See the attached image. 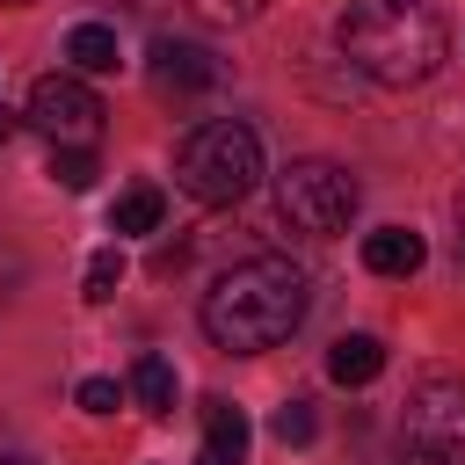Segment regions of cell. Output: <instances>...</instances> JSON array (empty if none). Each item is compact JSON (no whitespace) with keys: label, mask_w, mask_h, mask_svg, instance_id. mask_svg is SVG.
<instances>
[{"label":"cell","mask_w":465,"mask_h":465,"mask_svg":"<svg viewBox=\"0 0 465 465\" xmlns=\"http://www.w3.org/2000/svg\"><path fill=\"white\" fill-rule=\"evenodd\" d=\"M116 283H124V247H102V254L87 262V291H80V298H87V305H109Z\"/></svg>","instance_id":"16"},{"label":"cell","mask_w":465,"mask_h":465,"mask_svg":"<svg viewBox=\"0 0 465 465\" xmlns=\"http://www.w3.org/2000/svg\"><path fill=\"white\" fill-rule=\"evenodd\" d=\"M196 465H247V414L232 400H203V450Z\"/></svg>","instance_id":"9"},{"label":"cell","mask_w":465,"mask_h":465,"mask_svg":"<svg viewBox=\"0 0 465 465\" xmlns=\"http://www.w3.org/2000/svg\"><path fill=\"white\" fill-rule=\"evenodd\" d=\"M305 305H312V291H305V276L283 254H247V262H232L203 291L196 320H203V334L218 349L262 356V349H276V341H291L305 327Z\"/></svg>","instance_id":"1"},{"label":"cell","mask_w":465,"mask_h":465,"mask_svg":"<svg viewBox=\"0 0 465 465\" xmlns=\"http://www.w3.org/2000/svg\"><path fill=\"white\" fill-rule=\"evenodd\" d=\"M385 371V341L378 334H341L334 349H327V378L334 385H371Z\"/></svg>","instance_id":"11"},{"label":"cell","mask_w":465,"mask_h":465,"mask_svg":"<svg viewBox=\"0 0 465 465\" xmlns=\"http://www.w3.org/2000/svg\"><path fill=\"white\" fill-rule=\"evenodd\" d=\"M0 465H36V458H22V450H7V458H0Z\"/></svg>","instance_id":"21"},{"label":"cell","mask_w":465,"mask_h":465,"mask_svg":"<svg viewBox=\"0 0 465 465\" xmlns=\"http://www.w3.org/2000/svg\"><path fill=\"white\" fill-rule=\"evenodd\" d=\"M203 22H254L262 15V0H189Z\"/></svg>","instance_id":"17"},{"label":"cell","mask_w":465,"mask_h":465,"mask_svg":"<svg viewBox=\"0 0 465 465\" xmlns=\"http://www.w3.org/2000/svg\"><path fill=\"white\" fill-rule=\"evenodd\" d=\"M312 429H320V421H312V400H283V407L269 414V436H276L283 450H298V443H312Z\"/></svg>","instance_id":"15"},{"label":"cell","mask_w":465,"mask_h":465,"mask_svg":"<svg viewBox=\"0 0 465 465\" xmlns=\"http://www.w3.org/2000/svg\"><path fill=\"white\" fill-rule=\"evenodd\" d=\"M160 218H167V196H160V189H124L116 211H109V232L131 240V232H153Z\"/></svg>","instance_id":"12"},{"label":"cell","mask_w":465,"mask_h":465,"mask_svg":"<svg viewBox=\"0 0 465 465\" xmlns=\"http://www.w3.org/2000/svg\"><path fill=\"white\" fill-rule=\"evenodd\" d=\"M0 7H29V0H0Z\"/></svg>","instance_id":"22"},{"label":"cell","mask_w":465,"mask_h":465,"mask_svg":"<svg viewBox=\"0 0 465 465\" xmlns=\"http://www.w3.org/2000/svg\"><path fill=\"white\" fill-rule=\"evenodd\" d=\"M356 174L349 167H334V160H291L283 174H276V211L298 225V232H341L349 218H356Z\"/></svg>","instance_id":"4"},{"label":"cell","mask_w":465,"mask_h":465,"mask_svg":"<svg viewBox=\"0 0 465 465\" xmlns=\"http://www.w3.org/2000/svg\"><path fill=\"white\" fill-rule=\"evenodd\" d=\"M102 94L80 80V73H44L29 87V124L51 138V145H94L102 138Z\"/></svg>","instance_id":"6"},{"label":"cell","mask_w":465,"mask_h":465,"mask_svg":"<svg viewBox=\"0 0 465 465\" xmlns=\"http://www.w3.org/2000/svg\"><path fill=\"white\" fill-rule=\"evenodd\" d=\"M94 174H102V167H94V145H51V182H58V189L80 196V189H94Z\"/></svg>","instance_id":"14"},{"label":"cell","mask_w":465,"mask_h":465,"mask_svg":"<svg viewBox=\"0 0 465 465\" xmlns=\"http://www.w3.org/2000/svg\"><path fill=\"white\" fill-rule=\"evenodd\" d=\"M7 138H15V116H7V109H0V145H7Z\"/></svg>","instance_id":"19"},{"label":"cell","mask_w":465,"mask_h":465,"mask_svg":"<svg viewBox=\"0 0 465 465\" xmlns=\"http://www.w3.org/2000/svg\"><path fill=\"white\" fill-rule=\"evenodd\" d=\"M87 414H116V378H80V392H73Z\"/></svg>","instance_id":"18"},{"label":"cell","mask_w":465,"mask_h":465,"mask_svg":"<svg viewBox=\"0 0 465 465\" xmlns=\"http://www.w3.org/2000/svg\"><path fill=\"white\" fill-rule=\"evenodd\" d=\"M145 73H153L160 94H203V87H218V58L203 44H189V36H153Z\"/></svg>","instance_id":"7"},{"label":"cell","mask_w":465,"mask_h":465,"mask_svg":"<svg viewBox=\"0 0 465 465\" xmlns=\"http://www.w3.org/2000/svg\"><path fill=\"white\" fill-rule=\"evenodd\" d=\"M116 58H124V44H116V29L109 22H80V29H65V65L87 80V73H116Z\"/></svg>","instance_id":"10"},{"label":"cell","mask_w":465,"mask_h":465,"mask_svg":"<svg viewBox=\"0 0 465 465\" xmlns=\"http://www.w3.org/2000/svg\"><path fill=\"white\" fill-rule=\"evenodd\" d=\"M341 58L378 87H421L443 65V15L429 0H349L334 22Z\"/></svg>","instance_id":"2"},{"label":"cell","mask_w":465,"mask_h":465,"mask_svg":"<svg viewBox=\"0 0 465 465\" xmlns=\"http://www.w3.org/2000/svg\"><path fill=\"white\" fill-rule=\"evenodd\" d=\"M174 182L196 196V203H240L254 182H262V138L240 124V116H211L196 124L182 145H174Z\"/></svg>","instance_id":"3"},{"label":"cell","mask_w":465,"mask_h":465,"mask_svg":"<svg viewBox=\"0 0 465 465\" xmlns=\"http://www.w3.org/2000/svg\"><path fill=\"white\" fill-rule=\"evenodd\" d=\"M421 262H429V247H421L414 225H378V232H363V269H371V276H414Z\"/></svg>","instance_id":"8"},{"label":"cell","mask_w":465,"mask_h":465,"mask_svg":"<svg viewBox=\"0 0 465 465\" xmlns=\"http://www.w3.org/2000/svg\"><path fill=\"white\" fill-rule=\"evenodd\" d=\"M458 247H465V189H458Z\"/></svg>","instance_id":"20"},{"label":"cell","mask_w":465,"mask_h":465,"mask_svg":"<svg viewBox=\"0 0 465 465\" xmlns=\"http://www.w3.org/2000/svg\"><path fill=\"white\" fill-rule=\"evenodd\" d=\"M131 392L145 414H174V363L167 356H138L131 363Z\"/></svg>","instance_id":"13"},{"label":"cell","mask_w":465,"mask_h":465,"mask_svg":"<svg viewBox=\"0 0 465 465\" xmlns=\"http://www.w3.org/2000/svg\"><path fill=\"white\" fill-rule=\"evenodd\" d=\"M400 436L414 465H465V378H421L407 392Z\"/></svg>","instance_id":"5"}]
</instances>
